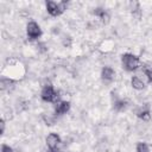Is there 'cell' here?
Here are the masks:
<instances>
[{"mask_svg":"<svg viewBox=\"0 0 152 152\" xmlns=\"http://www.w3.org/2000/svg\"><path fill=\"white\" fill-rule=\"evenodd\" d=\"M121 64L126 71L132 72V71H135L140 66V58L133 53L126 52L121 56Z\"/></svg>","mask_w":152,"mask_h":152,"instance_id":"cell-1","label":"cell"},{"mask_svg":"<svg viewBox=\"0 0 152 152\" xmlns=\"http://www.w3.org/2000/svg\"><path fill=\"white\" fill-rule=\"evenodd\" d=\"M45 7H46V11L50 15L58 17L66 10V2L65 1L56 2V1H52V0H48L45 2Z\"/></svg>","mask_w":152,"mask_h":152,"instance_id":"cell-2","label":"cell"},{"mask_svg":"<svg viewBox=\"0 0 152 152\" xmlns=\"http://www.w3.org/2000/svg\"><path fill=\"white\" fill-rule=\"evenodd\" d=\"M40 97L44 102H56L58 99V93L55 90L53 86L51 84H46L44 86V88L42 89L40 93Z\"/></svg>","mask_w":152,"mask_h":152,"instance_id":"cell-3","label":"cell"},{"mask_svg":"<svg viewBox=\"0 0 152 152\" xmlns=\"http://www.w3.org/2000/svg\"><path fill=\"white\" fill-rule=\"evenodd\" d=\"M26 34L30 40H36L42 36V28L36 21H30L26 25Z\"/></svg>","mask_w":152,"mask_h":152,"instance_id":"cell-4","label":"cell"},{"mask_svg":"<svg viewBox=\"0 0 152 152\" xmlns=\"http://www.w3.org/2000/svg\"><path fill=\"white\" fill-rule=\"evenodd\" d=\"M61 142H62L61 137L57 133H50L46 137V145L50 150H57V147Z\"/></svg>","mask_w":152,"mask_h":152,"instance_id":"cell-5","label":"cell"},{"mask_svg":"<svg viewBox=\"0 0 152 152\" xmlns=\"http://www.w3.org/2000/svg\"><path fill=\"white\" fill-rule=\"evenodd\" d=\"M115 77V71L110 66H103L101 70V78L104 82H112Z\"/></svg>","mask_w":152,"mask_h":152,"instance_id":"cell-6","label":"cell"},{"mask_svg":"<svg viewBox=\"0 0 152 152\" xmlns=\"http://www.w3.org/2000/svg\"><path fill=\"white\" fill-rule=\"evenodd\" d=\"M70 110V102L69 101H59L55 108L56 115H63Z\"/></svg>","mask_w":152,"mask_h":152,"instance_id":"cell-7","label":"cell"},{"mask_svg":"<svg viewBox=\"0 0 152 152\" xmlns=\"http://www.w3.org/2000/svg\"><path fill=\"white\" fill-rule=\"evenodd\" d=\"M94 14H95L96 17H99V18H100V20H101V23H102V24H104V25H106V24H108V23H109L110 17H109L108 12H107L104 8H101V7L95 8Z\"/></svg>","mask_w":152,"mask_h":152,"instance_id":"cell-8","label":"cell"},{"mask_svg":"<svg viewBox=\"0 0 152 152\" xmlns=\"http://www.w3.org/2000/svg\"><path fill=\"white\" fill-rule=\"evenodd\" d=\"M131 84H132L133 89H135V90H142L145 88V83L139 76H133L131 78Z\"/></svg>","mask_w":152,"mask_h":152,"instance_id":"cell-9","label":"cell"},{"mask_svg":"<svg viewBox=\"0 0 152 152\" xmlns=\"http://www.w3.org/2000/svg\"><path fill=\"white\" fill-rule=\"evenodd\" d=\"M142 72L147 77V81L152 83V62H146L142 64Z\"/></svg>","mask_w":152,"mask_h":152,"instance_id":"cell-10","label":"cell"},{"mask_svg":"<svg viewBox=\"0 0 152 152\" xmlns=\"http://www.w3.org/2000/svg\"><path fill=\"white\" fill-rule=\"evenodd\" d=\"M137 116L139 119H141L142 121H148L150 118H151V113H150V109L146 107V108H140L138 112H137Z\"/></svg>","mask_w":152,"mask_h":152,"instance_id":"cell-11","label":"cell"},{"mask_svg":"<svg viewBox=\"0 0 152 152\" xmlns=\"http://www.w3.org/2000/svg\"><path fill=\"white\" fill-rule=\"evenodd\" d=\"M135 151L137 152H150V146L144 141H139L135 146Z\"/></svg>","mask_w":152,"mask_h":152,"instance_id":"cell-12","label":"cell"},{"mask_svg":"<svg viewBox=\"0 0 152 152\" xmlns=\"http://www.w3.org/2000/svg\"><path fill=\"white\" fill-rule=\"evenodd\" d=\"M125 106H126V101H124V100H116V101H114V108L116 110L124 109Z\"/></svg>","mask_w":152,"mask_h":152,"instance_id":"cell-13","label":"cell"},{"mask_svg":"<svg viewBox=\"0 0 152 152\" xmlns=\"http://www.w3.org/2000/svg\"><path fill=\"white\" fill-rule=\"evenodd\" d=\"M1 152H14V150H13L11 146H8V145L2 144V146H1Z\"/></svg>","mask_w":152,"mask_h":152,"instance_id":"cell-14","label":"cell"},{"mask_svg":"<svg viewBox=\"0 0 152 152\" xmlns=\"http://www.w3.org/2000/svg\"><path fill=\"white\" fill-rule=\"evenodd\" d=\"M0 127H1V134H4V132H5V120L4 119H1V121H0Z\"/></svg>","mask_w":152,"mask_h":152,"instance_id":"cell-15","label":"cell"},{"mask_svg":"<svg viewBox=\"0 0 152 152\" xmlns=\"http://www.w3.org/2000/svg\"><path fill=\"white\" fill-rule=\"evenodd\" d=\"M48 152H58V151H57V150H49Z\"/></svg>","mask_w":152,"mask_h":152,"instance_id":"cell-16","label":"cell"}]
</instances>
